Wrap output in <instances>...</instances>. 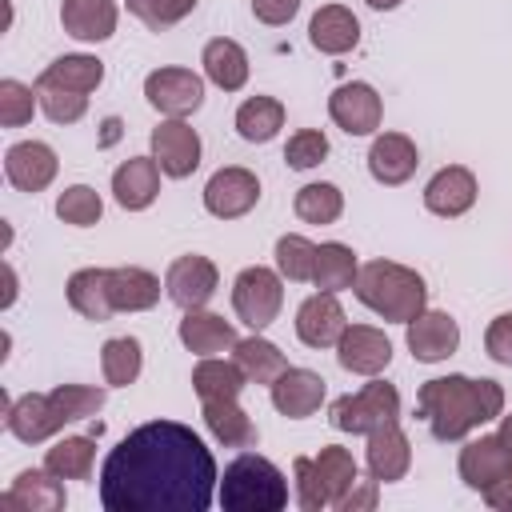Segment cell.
Here are the masks:
<instances>
[{
  "label": "cell",
  "instance_id": "cell-1",
  "mask_svg": "<svg viewBox=\"0 0 512 512\" xmlns=\"http://www.w3.org/2000/svg\"><path fill=\"white\" fill-rule=\"evenodd\" d=\"M216 484L208 444L180 420L132 428L100 464L104 512H208Z\"/></svg>",
  "mask_w": 512,
  "mask_h": 512
},
{
  "label": "cell",
  "instance_id": "cell-2",
  "mask_svg": "<svg viewBox=\"0 0 512 512\" xmlns=\"http://www.w3.org/2000/svg\"><path fill=\"white\" fill-rule=\"evenodd\" d=\"M416 408L428 420V432L440 444H452L504 416V388L484 376L472 380V376L452 372V376L424 380L416 392Z\"/></svg>",
  "mask_w": 512,
  "mask_h": 512
},
{
  "label": "cell",
  "instance_id": "cell-3",
  "mask_svg": "<svg viewBox=\"0 0 512 512\" xmlns=\"http://www.w3.org/2000/svg\"><path fill=\"white\" fill-rule=\"evenodd\" d=\"M352 292H356V300L368 312H376L388 324H408V320H416L428 308L424 276L416 268H408V264H396V260H368V264H360Z\"/></svg>",
  "mask_w": 512,
  "mask_h": 512
},
{
  "label": "cell",
  "instance_id": "cell-4",
  "mask_svg": "<svg viewBox=\"0 0 512 512\" xmlns=\"http://www.w3.org/2000/svg\"><path fill=\"white\" fill-rule=\"evenodd\" d=\"M220 508L224 512H280L288 508V480L268 456L240 452L220 476Z\"/></svg>",
  "mask_w": 512,
  "mask_h": 512
},
{
  "label": "cell",
  "instance_id": "cell-5",
  "mask_svg": "<svg viewBox=\"0 0 512 512\" xmlns=\"http://www.w3.org/2000/svg\"><path fill=\"white\" fill-rule=\"evenodd\" d=\"M328 420H332L336 432L368 436V432L400 420V392H396V384L372 376V384H364L360 392L336 396L332 408H328Z\"/></svg>",
  "mask_w": 512,
  "mask_h": 512
},
{
  "label": "cell",
  "instance_id": "cell-6",
  "mask_svg": "<svg viewBox=\"0 0 512 512\" xmlns=\"http://www.w3.org/2000/svg\"><path fill=\"white\" fill-rule=\"evenodd\" d=\"M280 308H284V276L280 272L252 264L232 280V312L252 332H264L280 316Z\"/></svg>",
  "mask_w": 512,
  "mask_h": 512
},
{
  "label": "cell",
  "instance_id": "cell-7",
  "mask_svg": "<svg viewBox=\"0 0 512 512\" xmlns=\"http://www.w3.org/2000/svg\"><path fill=\"white\" fill-rule=\"evenodd\" d=\"M144 100L168 120H188L204 104V76L192 68H156L144 76Z\"/></svg>",
  "mask_w": 512,
  "mask_h": 512
},
{
  "label": "cell",
  "instance_id": "cell-8",
  "mask_svg": "<svg viewBox=\"0 0 512 512\" xmlns=\"http://www.w3.org/2000/svg\"><path fill=\"white\" fill-rule=\"evenodd\" d=\"M256 204H260V180L252 168L228 164V168H216L204 184V208L216 220H240Z\"/></svg>",
  "mask_w": 512,
  "mask_h": 512
},
{
  "label": "cell",
  "instance_id": "cell-9",
  "mask_svg": "<svg viewBox=\"0 0 512 512\" xmlns=\"http://www.w3.org/2000/svg\"><path fill=\"white\" fill-rule=\"evenodd\" d=\"M220 288V272L208 256L200 252H188V256H176L164 272V292L176 308L192 312V308H204Z\"/></svg>",
  "mask_w": 512,
  "mask_h": 512
},
{
  "label": "cell",
  "instance_id": "cell-10",
  "mask_svg": "<svg viewBox=\"0 0 512 512\" xmlns=\"http://www.w3.org/2000/svg\"><path fill=\"white\" fill-rule=\"evenodd\" d=\"M328 116L348 136H372L380 128V120H384V100H380V92L372 84L348 80L328 96Z\"/></svg>",
  "mask_w": 512,
  "mask_h": 512
},
{
  "label": "cell",
  "instance_id": "cell-11",
  "mask_svg": "<svg viewBox=\"0 0 512 512\" xmlns=\"http://www.w3.org/2000/svg\"><path fill=\"white\" fill-rule=\"evenodd\" d=\"M152 156H156V164H160L164 176L188 180L200 168V156H204L200 132L188 120H160L152 128Z\"/></svg>",
  "mask_w": 512,
  "mask_h": 512
},
{
  "label": "cell",
  "instance_id": "cell-12",
  "mask_svg": "<svg viewBox=\"0 0 512 512\" xmlns=\"http://www.w3.org/2000/svg\"><path fill=\"white\" fill-rule=\"evenodd\" d=\"M336 360L352 376H380L392 364V340L372 324H348L336 340Z\"/></svg>",
  "mask_w": 512,
  "mask_h": 512
},
{
  "label": "cell",
  "instance_id": "cell-13",
  "mask_svg": "<svg viewBox=\"0 0 512 512\" xmlns=\"http://www.w3.org/2000/svg\"><path fill=\"white\" fill-rule=\"evenodd\" d=\"M60 172V160L52 152V144L44 140H20L4 152V176L16 192H44Z\"/></svg>",
  "mask_w": 512,
  "mask_h": 512
},
{
  "label": "cell",
  "instance_id": "cell-14",
  "mask_svg": "<svg viewBox=\"0 0 512 512\" xmlns=\"http://www.w3.org/2000/svg\"><path fill=\"white\" fill-rule=\"evenodd\" d=\"M404 340H408V352L412 360L420 364H440L448 360L456 348H460V324L448 316V312H436V308H424L416 320L404 324Z\"/></svg>",
  "mask_w": 512,
  "mask_h": 512
},
{
  "label": "cell",
  "instance_id": "cell-15",
  "mask_svg": "<svg viewBox=\"0 0 512 512\" xmlns=\"http://www.w3.org/2000/svg\"><path fill=\"white\" fill-rule=\"evenodd\" d=\"M4 428L24 440V444H44L52 440L64 424L52 408V396L48 392H24V396H4Z\"/></svg>",
  "mask_w": 512,
  "mask_h": 512
},
{
  "label": "cell",
  "instance_id": "cell-16",
  "mask_svg": "<svg viewBox=\"0 0 512 512\" xmlns=\"http://www.w3.org/2000/svg\"><path fill=\"white\" fill-rule=\"evenodd\" d=\"M64 504H68L64 480L48 468H24L0 496V508L8 512H64Z\"/></svg>",
  "mask_w": 512,
  "mask_h": 512
},
{
  "label": "cell",
  "instance_id": "cell-17",
  "mask_svg": "<svg viewBox=\"0 0 512 512\" xmlns=\"http://www.w3.org/2000/svg\"><path fill=\"white\" fill-rule=\"evenodd\" d=\"M480 196V184H476V172L464 168V164H448L440 168L428 184H424V208L432 216H444V220H456L464 216Z\"/></svg>",
  "mask_w": 512,
  "mask_h": 512
},
{
  "label": "cell",
  "instance_id": "cell-18",
  "mask_svg": "<svg viewBox=\"0 0 512 512\" xmlns=\"http://www.w3.org/2000/svg\"><path fill=\"white\" fill-rule=\"evenodd\" d=\"M272 408L288 420H308L312 412H320L324 404V376L312 368H284L272 384H268Z\"/></svg>",
  "mask_w": 512,
  "mask_h": 512
},
{
  "label": "cell",
  "instance_id": "cell-19",
  "mask_svg": "<svg viewBox=\"0 0 512 512\" xmlns=\"http://www.w3.org/2000/svg\"><path fill=\"white\" fill-rule=\"evenodd\" d=\"M364 468L372 480L380 484H392V480H404L408 468H412V440L404 436L400 420L368 432V448H364Z\"/></svg>",
  "mask_w": 512,
  "mask_h": 512
},
{
  "label": "cell",
  "instance_id": "cell-20",
  "mask_svg": "<svg viewBox=\"0 0 512 512\" xmlns=\"http://www.w3.org/2000/svg\"><path fill=\"white\" fill-rule=\"evenodd\" d=\"M344 328H348V320H344L336 292H316L296 308V336L308 348H336Z\"/></svg>",
  "mask_w": 512,
  "mask_h": 512
},
{
  "label": "cell",
  "instance_id": "cell-21",
  "mask_svg": "<svg viewBox=\"0 0 512 512\" xmlns=\"http://www.w3.org/2000/svg\"><path fill=\"white\" fill-rule=\"evenodd\" d=\"M460 480L472 488V492H488L500 476H504V468H508V444H504V436L500 432H484V436H476V440H468L464 448H460Z\"/></svg>",
  "mask_w": 512,
  "mask_h": 512
},
{
  "label": "cell",
  "instance_id": "cell-22",
  "mask_svg": "<svg viewBox=\"0 0 512 512\" xmlns=\"http://www.w3.org/2000/svg\"><path fill=\"white\" fill-rule=\"evenodd\" d=\"M416 164H420V152H416L412 136H404V132H380L372 140V148H368V172L384 188L408 184Z\"/></svg>",
  "mask_w": 512,
  "mask_h": 512
},
{
  "label": "cell",
  "instance_id": "cell-23",
  "mask_svg": "<svg viewBox=\"0 0 512 512\" xmlns=\"http://www.w3.org/2000/svg\"><path fill=\"white\" fill-rule=\"evenodd\" d=\"M112 196L124 212H144L160 196V164L156 156H128L112 172Z\"/></svg>",
  "mask_w": 512,
  "mask_h": 512
},
{
  "label": "cell",
  "instance_id": "cell-24",
  "mask_svg": "<svg viewBox=\"0 0 512 512\" xmlns=\"http://www.w3.org/2000/svg\"><path fill=\"white\" fill-rule=\"evenodd\" d=\"M308 44L324 56H344L360 44V20L352 8L344 4H324L316 8V16L308 20Z\"/></svg>",
  "mask_w": 512,
  "mask_h": 512
},
{
  "label": "cell",
  "instance_id": "cell-25",
  "mask_svg": "<svg viewBox=\"0 0 512 512\" xmlns=\"http://www.w3.org/2000/svg\"><path fill=\"white\" fill-rule=\"evenodd\" d=\"M176 336H180V344H184L188 352H196V356H220V352L236 348V340H240L236 328H232L224 316L208 312V308H192V312H184Z\"/></svg>",
  "mask_w": 512,
  "mask_h": 512
},
{
  "label": "cell",
  "instance_id": "cell-26",
  "mask_svg": "<svg viewBox=\"0 0 512 512\" xmlns=\"http://www.w3.org/2000/svg\"><path fill=\"white\" fill-rule=\"evenodd\" d=\"M116 0H64L60 4V24L72 40L80 44H100L116 32Z\"/></svg>",
  "mask_w": 512,
  "mask_h": 512
},
{
  "label": "cell",
  "instance_id": "cell-27",
  "mask_svg": "<svg viewBox=\"0 0 512 512\" xmlns=\"http://www.w3.org/2000/svg\"><path fill=\"white\" fill-rule=\"evenodd\" d=\"M204 64V80H212L220 92H240L248 84V52L232 40V36H212L200 52Z\"/></svg>",
  "mask_w": 512,
  "mask_h": 512
},
{
  "label": "cell",
  "instance_id": "cell-28",
  "mask_svg": "<svg viewBox=\"0 0 512 512\" xmlns=\"http://www.w3.org/2000/svg\"><path fill=\"white\" fill-rule=\"evenodd\" d=\"M108 296H112L116 312H148L160 300V280L136 264L108 268Z\"/></svg>",
  "mask_w": 512,
  "mask_h": 512
},
{
  "label": "cell",
  "instance_id": "cell-29",
  "mask_svg": "<svg viewBox=\"0 0 512 512\" xmlns=\"http://www.w3.org/2000/svg\"><path fill=\"white\" fill-rule=\"evenodd\" d=\"M68 292V304L72 312H80L84 320H108L116 308H112V296H108V268H76L64 284Z\"/></svg>",
  "mask_w": 512,
  "mask_h": 512
},
{
  "label": "cell",
  "instance_id": "cell-30",
  "mask_svg": "<svg viewBox=\"0 0 512 512\" xmlns=\"http://www.w3.org/2000/svg\"><path fill=\"white\" fill-rule=\"evenodd\" d=\"M204 424H208L212 440L224 448H252L260 440L252 416L236 400H204Z\"/></svg>",
  "mask_w": 512,
  "mask_h": 512
},
{
  "label": "cell",
  "instance_id": "cell-31",
  "mask_svg": "<svg viewBox=\"0 0 512 512\" xmlns=\"http://www.w3.org/2000/svg\"><path fill=\"white\" fill-rule=\"evenodd\" d=\"M232 360H236V368L244 372V380H248V384H272V380L288 368L284 352H280L272 340H264L260 332H252V336L236 340Z\"/></svg>",
  "mask_w": 512,
  "mask_h": 512
},
{
  "label": "cell",
  "instance_id": "cell-32",
  "mask_svg": "<svg viewBox=\"0 0 512 512\" xmlns=\"http://www.w3.org/2000/svg\"><path fill=\"white\" fill-rule=\"evenodd\" d=\"M244 372L236 368V360H220V356H200V364L192 368V388L204 400H240L244 392Z\"/></svg>",
  "mask_w": 512,
  "mask_h": 512
},
{
  "label": "cell",
  "instance_id": "cell-33",
  "mask_svg": "<svg viewBox=\"0 0 512 512\" xmlns=\"http://www.w3.org/2000/svg\"><path fill=\"white\" fill-rule=\"evenodd\" d=\"M36 80H48V84H60V88H72V92H96L104 84V60L88 56V52H68V56H56Z\"/></svg>",
  "mask_w": 512,
  "mask_h": 512
},
{
  "label": "cell",
  "instance_id": "cell-34",
  "mask_svg": "<svg viewBox=\"0 0 512 512\" xmlns=\"http://www.w3.org/2000/svg\"><path fill=\"white\" fill-rule=\"evenodd\" d=\"M284 128V104L276 96H248L236 108V132L248 144H268Z\"/></svg>",
  "mask_w": 512,
  "mask_h": 512
},
{
  "label": "cell",
  "instance_id": "cell-35",
  "mask_svg": "<svg viewBox=\"0 0 512 512\" xmlns=\"http://www.w3.org/2000/svg\"><path fill=\"white\" fill-rule=\"evenodd\" d=\"M356 252L340 240H328V244H316V272H312V284L320 292H344L356 284Z\"/></svg>",
  "mask_w": 512,
  "mask_h": 512
},
{
  "label": "cell",
  "instance_id": "cell-36",
  "mask_svg": "<svg viewBox=\"0 0 512 512\" xmlns=\"http://www.w3.org/2000/svg\"><path fill=\"white\" fill-rule=\"evenodd\" d=\"M100 372H104V384L112 388H128L140 380L144 372V348L136 336H112L104 340L100 348Z\"/></svg>",
  "mask_w": 512,
  "mask_h": 512
},
{
  "label": "cell",
  "instance_id": "cell-37",
  "mask_svg": "<svg viewBox=\"0 0 512 512\" xmlns=\"http://www.w3.org/2000/svg\"><path fill=\"white\" fill-rule=\"evenodd\" d=\"M96 464V432L92 436H64L44 452V468L60 480H88Z\"/></svg>",
  "mask_w": 512,
  "mask_h": 512
},
{
  "label": "cell",
  "instance_id": "cell-38",
  "mask_svg": "<svg viewBox=\"0 0 512 512\" xmlns=\"http://www.w3.org/2000/svg\"><path fill=\"white\" fill-rule=\"evenodd\" d=\"M312 472L320 476V484L328 488V500H332V508L348 496V488L360 480V468H356V456L348 452V448H340V444H324L316 456H312Z\"/></svg>",
  "mask_w": 512,
  "mask_h": 512
},
{
  "label": "cell",
  "instance_id": "cell-39",
  "mask_svg": "<svg viewBox=\"0 0 512 512\" xmlns=\"http://www.w3.org/2000/svg\"><path fill=\"white\" fill-rule=\"evenodd\" d=\"M292 212L304 220V224H336L340 212H344V192L328 180H312L296 192L292 200Z\"/></svg>",
  "mask_w": 512,
  "mask_h": 512
},
{
  "label": "cell",
  "instance_id": "cell-40",
  "mask_svg": "<svg viewBox=\"0 0 512 512\" xmlns=\"http://www.w3.org/2000/svg\"><path fill=\"white\" fill-rule=\"evenodd\" d=\"M276 272L284 280H292V284L312 280V272H316V244L308 236H300V232L280 236L276 240Z\"/></svg>",
  "mask_w": 512,
  "mask_h": 512
},
{
  "label": "cell",
  "instance_id": "cell-41",
  "mask_svg": "<svg viewBox=\"0 0 512 512\" xmlns=\"http://www.w3.org/2000/svg\"><path fill=\"white\" fill-rule=\"evenodd\" d=\"M56 216H60L64 224H72V228H92V224H100V216H104V200H100L96 188L72 184V188H64V192L56 196Z\"/></svg>",
  "mask_w": 512,
  "mask_h": 512
},
{
  "label": "cell",
  "instance_id": "cell-42",
  "mask_svg": "<svg viewBox=\"0 0 512 512\" xmlns=\"http://www.w3.org/2000/svg\"><path fill=\"white\" fill-rule=\"evenodd\" d=\"M48 396H52V408H56L60 424L88 420V416H96L104 408V388H92V384H60Z\"/></svg>",
  "mask_w": 512,
  "mask_h": 512
},
{
  "label": "cell",
  "instance_id": "cell-43",
  "mask_svg": "<svg viewBox=\"0 0 512 512\" xmlns=\"http://www.w3.org/2000/svg\"><path fill=\"white\" fill-rule=\"evenodd\" d=\"M36 96H40V112L52 124H76L88 112V96L84 92H72V88L48 84V80H36Z\"/></svg>",
  "mask_w": 512,
  "mask_h": 512
},
{
  "label": "cell",
  "instance_id": "cell-44",
  "mask_svg": "<svg viewBox=\"0 0 512 512\" xmlns=\"http://www.w3.org/2000/svg\"><path fill=\"white\" fill-rule=\"evenodd\" d=\"M40 108L36 84L24 80H0V124L4 128H24L32 120V112Z\"/></svg>",
  "mask_w": 512,
  "mask_h": 512
},
{
  "label": "cell",
  "instance_id": "cell-45",
  "mask_svg": "<svg viewBox=\"0 0 512 512\" xmlns=\"http://www.w3.org/2000/svg\"><path fill=\"white\" fill-rule=\"evenodd\" d=\"M124 4H128V12H132L144 28L164 32V28L180 24L184 16H192L200 0H124Z\"/></svg>",
  "mask_w": 512,
  "mask_h": 512
},
{
  "label": "cell",
  "instance_id": "cell-46",
  "mask_svg": "<svg viewBox=\"0 0 512 512\" xmlns=\"http://www.w3.org/2000/svg\"><path fill=\"white\" fill-rule=\"evenodd\" d=\"M324 160H328V136L320 128H300V132L288 136V144H284V164L288 168L308 172V168H316Z\"/></svg>",
  "mask_w": 512,
  "mask_h": 512
},
{
  "label": "cell",
  "instance_id": "cell-47",
  "mask_svg": "<svg viewBox=\"0 0 512 512\" xmlns=\"http://www.w3.org/2000/svg\"><path fill=\"white\" fill-rule=\"evenodd\" d=\"M292 472H296V504H300L304 512H324V508H332L328 488H324L320 476L312 472V456H296Z\"/></svg>",
  "mask_w": 512,
  "mask_h": 512
},
{
  "label": "cell",
  "instance_id": "cell-48",
  "mask_svg": "<svg viewBox=\"0 0 512 512\" xmlns=\"http://www.w3.org/2000/svg\"><path fill=\"white\" fill-rule=\"evenodd\" d=\"M500 436H504V444H508V468H504V476L484 492V504L496 508V512H512V416H500Z\"/></svg>",
  "mask_w": 512,
  "mask_h": 512
},
{
  "label": "cell",
  "instance_id": "cell-49",
  "mask_svg": "<svg viewBox=\"0 0 512 512\" xmlns=\"http://www.w3.org/2000/svg\"><path fill=\"white\" fill-rule=\"evenodd\" d=\"M484 352H488L496 364L512 368V312H500V316L488 324V332H484Z\"/></svg>",
  "mask_w": 512,
  "mask_h": 512
},
{
  "label": "cell",
  "instance_id": "cell-50",
  "mask_svg": "<svg viewBox=\"0 0 512 512\" xmlns=\"http://www.w3.org/2000/svg\"><path fill=\"white\" fill-rule=\"evenodd\" d=\"M296 12H300V0H252V16H256L260 24H268V28L292 24Z\"/></svg>",
  "mask_w": 512,
  "mask_h": 512
},
{
  "label": "cell",
  "instance_id": "cell-51",
  "mask_svg": "<svg viewBox=\"0 0 512 512\" xmlns=\"http://www.w3.org/2000/svg\"><path fill=\"white\" fill-rule=\"evenodd\" d=\"M376 496H380V480H356L352 488H348V496L336 504L340 512H360V508H376Z\"/></svg>",
  "mask_w": 512,
  "mask_h": 512
},
{
  "label": "cell",
  "instance_id": "cell-52",
  "mask_svg": "<svg viewBox=\"0 0 512 512\" xmlns=\"http://www.w3.org/2000/svg\"><path fill=\"white\" fill-rule=\"evenodd\" d=\"M4 280H8V292H4V308H12V300H16V272H12V264H4Z\"/></svg>",
  "mask_w": 512,
  "mask_h": 512
},
{
  "label": "cell",
  "instance_id": "cell-53",
  "mask_svg": "<svg viewBox=\"0 0 512 512\" xmlns=\"http://www.w3.org/2000/svg\"><path fill=\"white\" fill-rule=\"evenodd\" d=\"M368 8H376V12H392V8H400L404 0H364Z\"/></svg>",
  "mask_w": 512,
  "mask_h": 512
}]
</instances>
